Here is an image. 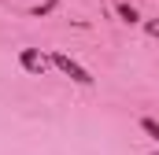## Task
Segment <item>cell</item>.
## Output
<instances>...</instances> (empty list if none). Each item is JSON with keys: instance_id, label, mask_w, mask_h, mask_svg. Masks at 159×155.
<instances>
[{"instance_id": "1", "label": "cell", "mask_w": 159, "mask_h": 155, "mask_svg": "<svg viewBox=\"0 0 159 155\" xmlns=\"http://www.w3.org/2000/svg\"><path fill=\"white\" fill-rule=\"evenodd\" d=\"M48 63H52V67H59L63 74L70 78V81H78V85H93V78H89V70H85L81 63H74L70 55H63V52H52V55H48Z\"/></svg>"}, {"instance_id": "2", "label": "cell", "mask_w": 159, "mask_h": 155, "mask_svg": "<svg viewBox=\"0 0 159 155\" xmlns=\"http://www.w3.org/2000/svg\"><path fill=\"white\" fill-rule=\"evenodd\" d=\"M19 63H22V70H30V74H44V67H48V59L41 55L37 48H22Z\"/></svg>"}, {"instance_id": "4", "label": "cell", "mask_w": 159, "mask_h": 155, "mask_svg": "<svg viewBox=\"0 0 159 155\" xmlns=\"http://www.w3.org/2000/svg\"><path fill=\"white\" fill-rule=\"evenodd\" d=\"M119 15H122V22H137V11L129 4H119Z\"/></svg>"}, {"instance_id": "3", "label": "cell", "mask_w": 159, "mask_h": 155, "mask_svg": "<svg viewBox=\"0 0 159 155\" xmlns=\"http://www.w3.org/2000/svg\"><path fill=\"white\" fill-rule=\"evenodd\" d=\"M141 129H144L148 137H156V140H159V122H156V118H141Z\"/></svg>"}, {"instance_id": "5", "label": "cell", "mask_w": 159, "mask_h": 155, "mask_svg": "<svg viewBox=\"0 0 159 155\" xmlns=\"http://www.w3.org/2000/svg\"><path fill=\"white\" fill-rule=\"evenodd\" d=\"M144 30H148L152 37H159V19H152V22H144Z\"/></svg>"}]
</instances>
